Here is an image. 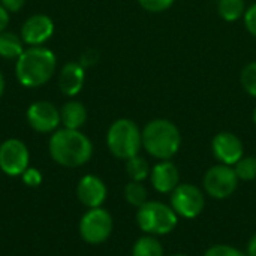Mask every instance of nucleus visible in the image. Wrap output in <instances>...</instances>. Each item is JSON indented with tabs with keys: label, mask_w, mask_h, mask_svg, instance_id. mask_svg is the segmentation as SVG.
I'll use <instances>...</instances> for the list:
<instances>
[{
	"label": "nucleus",
	"mask_w": 256,
	"mask_h": 256,
	"mask_svg": "<svg viewBox=\"0 0 256 256\" xmlns=\"http://www.w3.org/2000/svg\"><path fill=\"white\" fill-rule=\"evenodd\" d=\"M48 152L51 159L66 168L86 165L93 156V144L87 135L76 129H57L52 132Z\"/></svg>",
	"instance_id": "obj_1"
},
{
	"label": "nucleus",
	"mask_w": 256,
	"mask_h": 256,
	"mask_svg": "<svg viewBox=\"0 0 256 256\" xmlns=\"http://www.w3.org/2000/svg\"><path fill=\"white\" fill-rule=\"evenodd\" d=\"M56 68V54L51 50L38 45L24 50L16 58L15 75L21 86L33 88L46 84L54 75Z\"/></svg>",
	"instance_id": "obj_2"
},
{
	"label": "nucleus",
	"mask_w": 256,
	"mask_h": 256,
	"mask_svg": "<svg viewBox=\"0 0 256 256\" xmlns=\"http://www.w3.org/2000/svg\"><path fill=\"white\" fill-rule=\"evenodd\" d=\"M142 132V148L159 160H171L182 146V134L178 128L166 120L156 118L146 124Z\"/></svg>",
	"instance_id": "obj_3"
},
{
	"label": "nucleus",
	"mask_w": 256,
	"mask_h": 256,
	"mask_svg": "<svg viewBox=\"0 0 256 256\" xmlns=\"http://www.w3.org/2000/svg\"><path fill=\"white\" fill-rule=\"evenodd\" d=\"M106 146L112 156L128 160L140 153L142 147V132L135 122L118 118L106 132Z\"/></svg>",
	"instance_id": "obj_4"
},
{
	"label": "nucleus",
	"mask_w": 256,
	"mask_h": 256,
	"mask_svg": "<svg viewBox=\"0 0 256 256\" xmlns=\"http://www.w3.org/2000/svg\"><path fill=\"white\" fill-rule=\"evenodd\" d=\"M136 225L148 236L162 237L172 232L178 224V216L171 206L160 201H147L136 210Z\"/></svg>",
	"instance_id": "obj_5"
},
{
	"label": "nucleus",
	"mask_w": 256,
	"mask_h": 256,
	"mask_svg": "<svg viewBox=\"0 0 256 256\" xmlns=\"http://www.w3.org/2000/svg\"><path fill=\"white\" fill-rule=\"evenodd\" d=\"M114 230V220L108 210L104 207L88 208L80 219L78 231L81 238L92 246L105 243Z\"/></svg>",
	"instance_id": "obj_6"
},
{
	"label": "nucleus",
	"mask_w": 256,
	"mask_h": 256,
	"mask_svg": "<svg viewBox=\"0 0 256 256\" xmlns=\"http://www.w3.org/2000/svg\"><path fill=\"white\" fill-rule=\"evenodd\" d=\"M238 182L234 166L219 164L207 170L202 178V188L210 198L226 200L237 190Z\"/></svg>",
	"instance_id": "obj_7"
},
{
	"label": "nucleus",
	"mask_w": 256,
	"mask_h": 256,
	"mask_svg": "<svg viewBox=\"0 0 256 256\" xmlns=\"http://www.w3.org/2000/svg\"><path fill=\"white\" fill-rule=\"evenodd\" d=\"M170 195V206L178 218L195 219L206 207V195L195 184L180 183Z\"/></svg>",
	"instance_id": "obj_8"
},
{
	"label": "nucleus",
	"mask_w": 256,
	"mask_h": 256,
	"mask_svg": "<svg viewBox=\"0 0 256 256\" xmlns=\"http://www.w3.org/2000/svg\"><path fill=\"white\" fill-rule=\"evenodd\" d=\"M30 153L18 138H9L0 144V171L9 177H21L28 168Z\"/></svg>",
	"instance_id": "obj_9"
},
{
	"label": "nucleus",
	"mask_w": 256,
	"mask_h": 256,
	"mask_svg": "<svg viewBox=\"0 0 256 256\" xmlns=\"http://www.w3.org/2000/svg\"><path fill=\"white\" fill-rule=\"evenodd\" d=\"M27 122H28L30 128L39 134L56 132L58 124L62 123L60 111L51 102L39 100L28 106Z\"/></svg>",
	"instance_id": "obj_10"
},
{
	"label": "nucleus",
	"mask_w": 256,
	"mask_h": 256,
	"mask_svg": "<svg viewBox=\"0 0 256 256\" xmlns=\"http://www.w3.org/2000/svg\"><path fill=\"white\" fill-rule=\"evenodd\" d=\"M212 150L220 164L230 166H234L244 156V146L232 132H219L214 135L212 141Z\"/></svg>",
	"instance_id": "obj_11"
},
{
	"label": "nucleus",
	"mask_w": 256,
	"mask_h": 256,
	"mask_svg": "<svg viewBox=\"0 0 256 256\" xmlns=\"http://www.w3.org/2000/svg\"><path fill=\"white\" fill-rule=\"evenodd\" d=\"M108 196V189L104 180L93 174H87L80 178L76 184V198L87 208L102 207Z\"/></svg>",
	"instance_id": "obj_12"
},
{
	"label": "nucleus",
	"mask_w": 256,
	"mask_h": 256,
	"mask_svg": "<svg viewBox=\"0 0 256 256\" xmlns=\"http://www.w3.org/2000/svg\"><path fill=\"white\" fill-rule=\"evenodd\" d=\"M54 33V22L44 14L32 15L21 28V39L30 46H38L46 42Z\"/></svg>",
	"instance_id": "obj_13"
},
{
	"label": "nucleus",
	"mask_w": 256,
	"mask_h": 256,
	"mask_svg": "<svg viewBox=\"0 0 256 256\" xmlns=\"http://www.w3.org/2000/svg\"><path fill=\"white\" fill-rule=\"evenodd\" d=\"M150 183L159 194H171L180 184L178 168L171 160H160L152 168Z\"/></svg>",
	"instance_id": "obj_14"
},
{
	"label": "nucleus",
	"mask_w": 256,
	"mask_h": 256,
	"mask_svg": "<svg viewBox=\"0 0 256 256\" xmlns=\"http://www.w3.org/2000/svg\"><path fill=\"white\" fill-rule=\"evenodd\" d=\"M84 68L80 63H66L58 75V87L66 96H75L84 86Z\"/></svg>",
	"instance_id": "obj_15"
},
{
	"label": "nucleus",
	"mask_w": 256,
	"mask_h": 256,
	"mask_svg": "<svg viewBox=\"0 0 256 256\" xmlns=\"http://www.w3.org/2000/svg\"><path fill=\"white\" fill-rule=\"evenodd\" d=\"M60 120L62 124L66 129H76L80 130V128L86 123L87 120V110L81 102L76 100H70L68 104H64L60 110Z\"/></svg>",
	"instance_id": "obj_16"
},
{
	"label": "nucleus",
	"mask_w": 256,
	"mask_h": 256,
	"mask_svg": "<svg viewBox=\"0 0 256 256\" xmlns=\"http://www.w3.org/2000/svg\"><path fill=\"white\" fill-rule=\"evenodd\" d=\"M22 39L10 32L0 33V57L6 60L18 58L22 54Z\"/></svg>",
	"instance_id": "obj_17"
},
{
	"label": "nucleus",
	"mask_w": 256,
	"mask_h": 256,
	"mask_svg": "<svg viewBox=\"0 0 256 256\" xmlns=\"http://www.w3.org/2000/svg\"><path fill=\"white\" fill-rule=\"evenodd\" d=\"M132 256H164L162 243L158 237L146 234L134 243Z\"/></svg>",
	"instance_id": "obj_18"
},
{
	"label": "nucleus",
	"mask_w": 256,
	"mask_h": 256,
	"mask_svg": "<svg viewBox=\"0 0 256 256\" xmlns=\"http://www.w3.org/2000/svg\"><path fill=\"white\" fill-rule=\"evenodd\" d=\"M126 172L132 182H141L142 183L144 180H147L150 177L152 168H150L146 158L136 154V156L126 160Z\"/></svg>",
	"instance_id": "obj_19"
},
{
	"label": "nucleus",
	"mask_w": 256,
	"mask_h": 256,
	"mask_svg": "<svg viewBox=\"0 0 256 256\" xmlns=\"http://www.w3.org/2000/svg\"><path fill=\"white\" fill-rule=\"evenodd\" d=\"M218 12L225 21H237L246 12L244 0H219Z\"/></svg>",
	"instance_id": "obj_20"
},
{
	"label": "nucleus",
	"mask_w": 256,
	"mask_h": 256,
	"mask_svg": "<svg viewBox=\"0 0 256 256\" xmlns=\"http://www.w3.org/2000/svg\"><path fill=\"white\" fill-rule=\"evenodd\" d=\"M123 194H124V200L128 201V204H130L136 208L148 201V192L141 182H132L130 180L126 184Z\"/></svg>",
	"instance_id": "obj_21"
},
{
	"label": "nucleus",
	"mask_w": 256,
	"mask_h": 256,
	"mask_svg": "<svg viewBox=\"0 0 256 256\" xmlns=\"http://www.w3.org/2000/svg\"><path fill=\"white\" fill-rule=\"evenodd\" d=\"M234 171L238 180L252 182L256 178V156H243L236 165Z\"/></svg>",
	"instance_id": "obj_22"
},
{
	"label": "nucleus",
	"mask_w": 256,
	"mask_h": 256,
	"mask_svg": "<svg viewBox=\"0 0 256 256\" xmlns=\"http://www.w3.org/2000/svg\"><path fill=\"white\" fill-rule=\"evenodd\" d=\"M242 86L244 88V92L256 98V62H250L249 64H246L242 70Z\"/></svg>",
	"instance_id": "obj_23"
},
{
	"label": "nucleus",
	"mask_w": 256,
	"mask_h": 256,
	"mask_svg": "<svg viewBox=\"0 0 256 256\" xmlns=\"http://www.w3.org/2000/svg\"><path fill=\"white\" fill-rule=\"evenodd\" d=\"M204 256H248L240 249L230 244H214L206 250Z\"/></svg>",
	"instance_id": "obj_24"
},
{
	"label": "nucleus",
	"mask_w": 256,
	"mask_h": 256,
	"mask_svg": "<svg viewBox=\"0 0 256 256\" xmlns=\"http://www.w3.org/2000/svg\"><path fill=\"white\" fill-rule=\"evenodd\" d=\"M176 0H138L140 6L152 14H159L170 9Z\"/></svg>",
	"instance_id": "obj_25"
},
{
	"label": "nucleus",
	"mask_w": 256,
	"mask_h": 256,
	"mask_svg": "<svg viewBox=\"0 0 256 256\" xmlns=\"http://www.w3.org/2000/svg\"><path fill=\"white\" fill-rule=\"evenodd\" d=\"M21 178H22V183H24L27 188H38V186H40L42 182H44L42 172H40L38 168H30V166L22 172Z\"/></svg>",
	"instance_id": "obj_26"
},
{
	"label": "nucleus",
	"mask_w": 256,
	"mask_h": 256,
	"mask_svg": "<svg viewBox=\"0 0 256 256\" xmlns=\"http://www.w3.org/2000/svg\"><path fill=\"white\" fill-rule=\"evenodd\" d=\"M244 26L248 32L256 38V3L244 12Z\"/></svg>",
	"instance_id": "obj_27"
},
{
	"label": "nucleus",
	"mask_w": 256,
	"mask_h": 256,
	"mask_svg": "<svg viewBox=\"0 0 256 256\" xmlns=\"http://www.w3.org/2000/svg\"><path fill=\"white\" fill-rule=\"evenodd\" d=\"M26 0H0V4L8 10V12H18L24 6Z\"/></svg>",
	"instance_id": "obj_28"
},
{
	"label": "nucleus",
	"mask_w": 256,
	"mask_h": 256,
	"mask_svg": "<svg viewBox=\"0 0 256 256\" xmlns=\"http://www.w3.org/2000/svg\"><path fill=\"white\" fill-rule=\"evenodd\" d=\"M8 24H9V12L0 4V33L4 32Z\"/></svg>",
	"instance_id": "obj_29"
},
{
	"label": "nucleus",
	"mask_w": 256,
	"mask_h": 256,
	"mask_svg": "<svg viewBox=\"0 0 256 256\" xmlns=\"http://www.w3.org/2000/svg\"><path fill=\"white\" fill-rule=\"evenodd\" d=\"M246 255L248 256H256V234L249 240L248 243V249H246Z\"/></svg>",
	"instance_id": "obj_30"
},
{
	"label": "nucleus",
	"mask_w": 256,
	"mask_h": 256,
	"mask_svg": "<svg viewBox=\"0 0 256 256\" xmlns=\"http://www.w3.org/2000/svg\"><path fill=\"white\" fill-rule=\"evenodd\" d=\"M3 92H4V76H3V74L0 72V98H2V94H3Z\"/></svg>",
	"instance_id": "obj_31"
},
{
	"label": "nucleus",
	"mask_w": 256,
	"mask_h": 256,
	"mask_svg": "<svg viewBox=\"0 0 256 256\" xmlns=\"http://www.w3.org/2000/svg\"><path fill=\"white\" fill-rule=\"evenodd\" d=\"M254 122L256 123V108H255V111H254Z\"/></svg>",
	"instance_id": "obj_32"
},
{
	"label": "nucleus",
	"mask_w": 256,
	"mask_h": 256,
	"mask_svg": "<svg viewBox=\"0 0 256 256\" xmlns=\"http://www.w3.org/2000/svg\"><path fill=\"white\" fill-rule=\"evenodd\" d=\"M171 256H189V255H183V254H176V255H171Z\"/></svg>",
	"instance_id": "obj_33"
}]
</instances>
